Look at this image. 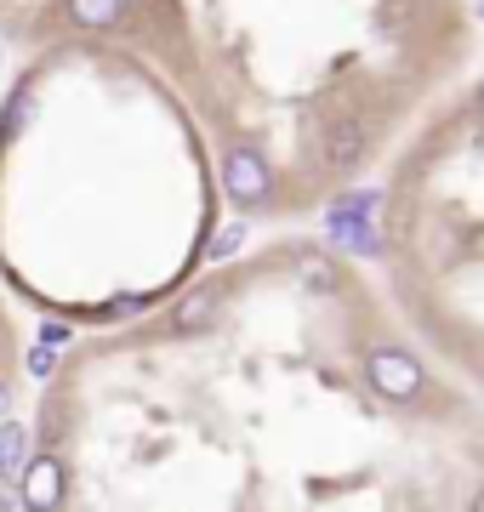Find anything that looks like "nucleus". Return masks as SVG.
Listing matches in <instances>:
<instances>
[{
    "label": "nucleus",
    "mask_w": 484,
    "mask_h": 512,
    "mask_svg": "<svg viewBox=\"0 0 484 512\" xmlns=\"http://www.w3.org/2000/svg\"><path fill=\"white\" fill-rule=\"evenodd\" d=\"M365 382H371V393H382L388 404H416L428 393V370H422L416 353L382 342V348L365 353Z\"/></svg>",
    "instance_id": "1"
},
{
    "label": "nucleus",
    "mask_w": 484,
    "mask_h": 512,
    "mask_svg": "<svg viewBox=\"0 0 484 512\" xmlns=\"http://www.w3.org/2000/svg\"><path fill=\"white\" fill-rule=\"evenodd\" d=\"M223 188L240 211H262V205L274 200V165L262 160L257 148H228L223 154Z\"/></svg>",
    "instance_id": "2"
},
{
    "label": "nucleus",
    "mask_w": 484,
    "mask_h": 512,
    "mask_svg": "<svg viewBox=\"0 0 484 512\" xmlns=\"http://www.w3.org/2000/svg\"><path fill=\"white\" fill-rule=\"evenodd\" d=\"M18 478H23V501L29 507H63V495H69V467L57 456H29Z\"/></svg>",
    "instance_id": "3"
},
{
    "label": "nucleus",
    "mask_w": 484,
    "mask_h": 512,
    "mask_svg": "<svg viewBox=\"0 0 484 512\" xmlns=\"http://www.w3.org/2000/svg\"><path fill=\"white\" fill-rule=\"evenodd\" d=\"M223 319V285H200V291H188L177 308L166 313L171 336H200V330H211Z\"/></svg>",
    "instance_id": "4"
},
{
    "label": "nucleus",
    "mask_w": 484,
    "mask_h": 512,
    "mask_svg": "<svg viewBox=\"0 0 484 512\" xmlns=\"http://www.w3.org/2000/svg\"><path fill=\"white\" fill-rule=\"evenodd\" d=\"M365 120H336L331 126V137H325V165L331 171H348V165H359L365 160Z\"/></svg>",
    "instance_id": "5"
},
{
    "label": "nucleus",
    "mask_w": 484,
    "mask_h": 512,
    "mask_svg": "<svg viewBox=\"0 0 484 512\" xmlns=\"http://www.w3.org/2000/svg\"><path fill=\"white\" fill-rule=\"evenodd\" d=\"M325 228H331L336 245H348V251H359V256H376V251H382V239H376L371 222L348 217V211H336V205H331V217H325Z\"/></svg>",
    "instance_id": "6"
},
{
    "label": "nucleus",
    "mask_w": 484,
    "mask_h": 512,
    "mask_svg": "<svg viewBox=\"0 0 484 512\" xmlns=\"http://www.w3.org/2000/svg\"><path fill=\"white\" fill-rule=\"evenodd\" d=\"M63 6L80 29H120V18L131 12V0H63Z\"/></svg>",
    "instance_id": "7"
},
{
    "label": "nucleus",
    "mask_w": 484,
    "mask_h": 512,
    "mask_svg": "<svg viewBox=\"0 0 484 512\" xmlns=\"http://www.w3.org/2000/svg\"><path fill=\"white\" fill-rule=\"evenodd\" d=\"M29 461V433L18 421H0V478H18Z\"/></svg>",
    "instance_id": "8"
},
{
    "label": "nucleus",
    "mask_w": 484,
    "mask_h": 512,
    "mask_svg": "<svg viewBox=\"0 0 484 512\" xmlns=\"http://www.w3.org/2000/svg\"><path fill=\"white\" fill-rule=\"evenodd\" d=\"M297 279H302V285H314L319 296H331V291H336V274H331V262H325L319 251H302V256H297Z\"/></svg>",
    "instance_id": "9"
},
{
    "label": "nucleus",
    "mask_w": 484,
    "mask_h": 512,
    "mask_svg": "<svg viewBox=\"0 0 484 512\" xmlns=\"http://www.w3.org/2000/svg\"><path fill=\"white\" fill-rule=\"evenodd\" d=\"M23 114H35V97H29V86H18L12 92V103H6V120H0V143H12L23 131Z\"/></svg>",
    "instance_id": "10"
},
{
    "label": "nucleus",
    "mask_w": 484,
    "mask_h": 512,
    "mask_svg": "<svg viewBox=\"0 0 484 512\" xmlns=\"http://www.w3.org/2000/svg\"><path fill=\"white\" fill-rule=\"evenodd\" d=\"M376 205H382V194H376V188H359L348 200H336V211H348V217H359V222H376Z\"/></svg>",
    "instance_id": "11"
},
{
    "label": "nucleus",
    "mask_w": 484,
    "mask_h": 512,
    "mask_svg": "<svg viewBox=\"0 0 484 512\" xmlns=\"http://www.w3.org/2000/svg\"><path fill=\"white\" fill-rule=\"evenodd\" d=\"M240 245H245V222H234V228H223V234L211 239V262H228Z\"/></svg>",
    "instance_id": "12"
},
{
    "label": "nucleus",
    "mask_w": 484,
    "mask_h": 512,
    "mask_svg": "<svg viewBox=\"0 0 484 512\" xmlns=\"http://www.w3.org/2000/svg\"><path fill=\"white\" fill-rule=\"evenodd\" d=\"M29 376H40V382L52 376V342H40V348L29 353Z\"/></svg>",
    "instance_id": "13"
},
{
    "label": "nucleus",
    "mask_w": 484,
    "mask_h": 512,
    "mask_svg": "<svg viewBox=\"0 0 484 512\" xmlns=\"http://www.w3.org/2000/svg\"><path fill=\"white\" fill-rule=\"evenodd\" d=\"M473 507H479V512H484V490H479V495H473Z\"/></svg>",
    "instance_id": "14"
},
{
    "label": "nucleus",
    "mask_w": 484,
    "mask_h": 512,
    "mask_svg": "<svg viewBox=\"0 0 484 512\" xmlns=\"http://www.w3.org/2000/svg\"><path fill=\"white\" fill-rule=\"evenodd\" d=\"M0 416H6V387H0Z\"/></svg>",
    "instance_id": "15"
},
{
    "label": "nucleus",
    "mask_w": 484,
    "mask_h": 512,
    "mask_svg": "<svg viewBox=\"0 0 484 512\" xmlns=\"http://www.w3.org/2000/svg\"><path fill=\"white\" fill-rule=\"evenodd\" d=\"M479 109H484V86H479Z\"/></svg>",
    "instance_id": "16"
},
{
    "label": "nucleus",
    "mask_w": 484,
    "mask_h": 512,
    "mask_svg": "<svg viewBox=\"0 0 484 512\" xmlns=\"http://www.w3.org/2000/svg\"><path fill=\"white\" fill-rule=\"evenodd\" d=\"M479 18H484V0H479Z\"/></svg>",
    "instance_id": "17"
}]
</instances>
